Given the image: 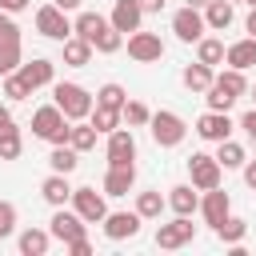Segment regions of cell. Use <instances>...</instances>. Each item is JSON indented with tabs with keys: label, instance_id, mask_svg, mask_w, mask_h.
<instances>
[{
	"label": "cell",
	"instance_id": "obj_1",
	"mask_svg": "<svg viewBox=\"0 0 256 256\" xmlns=\"http://www.w3.org/2000/svg\"><path fill=\"white\" fill-rule=\"evenodd\" d=\"M68 132H72V124H68V116L60 112L56 100L32 112V136H40L48 144H68Z\"/></svg>",
	"mask_w": 256,
	"mask_h": 256
},
{
	"label": "cell",
	"instance_id": "obj_2",
	"mask_svg": "<svg viewBox=\"0 0 256 256\" xmlns=\"http://www.w3.org/2000/svg\"><path fill=\"white\" fill-rule=\"evenodd\" d=\"M52 100L60 104V112H64L68 120H84V116H88V112L96 108V96H92L88 88H80V84H72V80H68V84L60 80V84L52 88Z\"/></svg>",
	"mask_w": 256,
	"mask_h": 256
},
{
	"label": "cell",
	"instance_id": "obj_3",
	"mask_svg": "<svg viewBox=\"0 0 256 256\" xmlns=\"http://www.w3.org/2000/svg\"><path fill=\"white\" fill-rule=\"evenodd\" d=\"M148 132H152V140H156L160 148H176V144L188 136V124H184L176 112L160 108V112H152V120H148Z\"/></svg>",
	"mask_w": 256,
	"mask_h": 256
},
{
	"label": "cell",
	"instance_id": "obj_4",
	"mask_svg": "<svg viewBox=\"0 0 256 256\" xmlns=\"http://www.w3.org/2000/svg\"><path fill=\"white\" fill-rule=\"evenodd\" d=\"M36 32L40 36H48V40H68L76 28H72V20H68V12L64 8H56V4H44L40 12H36Z\"/></svg>",
	"mask_w": 256,
	"mask_h": 256
},
{
	"label": "cell",
	"instance_id": "obj_5",
	"mask_svg": "<svg viewBox=\"0 0 256 256\" xmlns=\"http://www.w3.org/2000/svg\"><path fill=\"white\" fill-rule=\"evenodd\" d=\"M188 172H192V184H196V192L220 188V176H224L220 160H216V156H208V152H192V156H188Z\"/></svg>",
	"mask_w": 256,
	"mask_h": 256
},
{
	"label": "cell",
	"instance_id": "obj_6",
	"mask_svg": "<svg viewBox=\"0 0 256 256\" xmlns=\"http://www.w3.org/2000/svg\"><path fill=\"white\" fill-rule=\"evenodd\" d=\"M84 228H88V220L72 208H56V216L48 220V232H52V240H60V244H72V240H80L84 236Z\"/></svg>",
	"mask_w": 256,
	"mask_h": 256
},
{
	"label": "cell",
	"instance_id": "obj_7",
	"mask_svg": "<svg viewBox=\"0 0 256 256\" xmlns=\"http://www.w3.org/2000/svg\"><path fill=\"white\" fill-rule=\"evenodd\" d=\"M192 236H196L192 216H176V220H168V224L156 228V248H184Z\"/></svg>",
	"mask_w": 256,
	"mask_h": 256
},
{
	"label": "cell",
	"instance_id": "obj_8",
	"mask_svg": "<svg viewBox=\"0 0 256 256\" xmlns=\"http://www.w3.org/2000/svg\"><path fill=\"white\" fill-rule=\"evenodd\" d=\"M172 32H176V40H184V44H196L204 32H208V24H204V16H200V8H180L176 16H172Z\"/></svg>",
	"mask_w": 256,
	"mask_h": 256
},
{
	"label": "cell",
	"instance_id": "obj_9",
	"mask_svg": "<svg viewBox=\"0 0 256 256\" xmlns=\"http://www.w3.org/2000/svg\"><path fill=\"white\" fill-rule=\"evenodd\" d=\"M128 56L136 60V64H152V60H160L164 56V40L156 36V32H132L128 36Z\"/></svg>",
	"mask_w": 256,
	"mask_h": 256
},
{
	"label": "cell",
	"instance_id": "obj_10",
	"mask_svg": "<svg viewBox=\"0 0 256 256\" xmlns=\"http://www.w3.org/2000/svg\"><path fill=\"white\" fill-rule=\"evenodd\" d=\"M72 208L88 224H104V216H108V204H104V196L96 188H72Z\"/></svg>",
	"mask_w": 256,
	"mask_h": 256
},
{
	"label": "cell",
	"instance_id": "obj_11",
	"mask_svg": "<svg viewBox=\"0 0 256 256\" xmlns=\"http://www.w3.org/2000/svg\"><path fill=\"white\" fill-rule=\"evenodd\" d=\"M196 136H200V140H208V144H220V140H228V136H232V120H228V112H216V108H208V112L196 120Z\"/></svg>",
	"mask_w": 256,
	"mask_h": 256
},
{
	"label": "cell",
	"instance_id": "obj_12",
	"mask_svg": "<svg viewBox=\"0 0 256 256\" xmlns=\"http://www.w3.org/2000/svg\"><path fill=\"white\" fill-rule=\"evenodd\" d=\"M132 160H136V140H132V132H124V128L108 132V168H128Z\"/></svg>",
	"mask_w": 256,
	"mask_h": 256
},
{
	"label": "cell",
	"instance_id": "obj_13",
	"mask_svg": "<svg viewBox=\"0 0 256 256\" xmlns=\"http://www.w3.org/2000/svg\"><path fill=\"white\" fill-rule=\"evenodd\" d=\"M140 212H108L104 216V236L108 240H132L140 232Z\"/></svg>",
	"mask_w": 256,
	"mask_h": 256
},
{
	"label": "cell",
	"instance_id": "obj_14",
	"mask_svg": "<svg viewBox=\"0 0 256 256\" xmlns=\"http://www.w3.org/2000/svg\"><path fill=\"white\" fill-rule=\"evenodd\" d=\"M200 212H204V220H208L212 228L224 224V220L232 216V200H228V192H224V188H208L204 200H200Z\"/></svg>",
	"mask_w": 256,
	"mask_h": 256
},
{
	"label": "cell",
	"instance_id": "obj_15",
	"mask_svg": "<svg viewBox=\"0 0 256 256\" xmlns=\"http://www.w3.org/2000/svg\"><path fill=\"white\" fill-rule=\"evenodd\" d=\"M108 20H112L116 32H136L140 20H144V8H140V0H116V8H112Z\"/></svg>",
	"mask_w": 256,
	"mask_h": 256
},
{
	"label": "cell",
	"instance_id": "obj_16",
	"mask_svg": "<svg viewBox=\"0 0 256 256\" xmlns=\"http://www.w3.org/2000/svg\"><path fill=\"white\" fill-rule=\"evenodd\" d=\"M52 72H56V64L52 60H32V64H20L16 68V76L36 92V88H44V84H52Z\"/></svg>",
	"mask_w": 256,
	"mask_h": 256
},
{
	"label": "cell",
	"instance_id": "obj_17",
	"mask_svg": "<svg viewBox=\"0 0 256 256\" xmlns=\"http://www.w3.org/2000/svg\"><path fill=\"white\" fill-rule=\"evenodd\" d=\"M136 184V164L128 168H108L104 172V196H128Z\"/></svg>",
	"mask_w": 256,
	"mask_h": 256
},
{
	"label": "cell",
	"instance_id": "obj_18",
	"mask_svg": "<svg viewBox=\"0 0 256 256\" xmlns=\"http://www.w3.org/2000/svg\"><path fill=\"white\" fill-rule=\"evenodd\" d=\"M224 60H228V68H240V72H248V68L256 64V36H244V40L228 44Z\"/></svg>",
	"mask_w": 256,
	"mask_h": 256
},
{
	"label": "cell",
	"instance_id": "obj_19",
	"mask_svg": "<svg viewBox=\"0 0 256 256\" xmlns=\"http://www.w3.org/2000/svg\"><path fill=\"white\" fill-rule=\"evenodd\" d=\"M40 196L52 204V208H64L68 200H72V188H68V176L64 172H52L44 184H40Z\"/></svg>",
	"mask_w": 256,
	"mask_h": 256
},
{
	"label": "cell",
	"instance_id": "obj_20",
	"mask_svg": "<svg viewBox=\"0 0 256 256\" xmlns=\"http://www.w3.org/2000/svg\"><path fill=\"white\" fill-rule=\"evenodd\" d=\"M168 208H172L176 216H192V212L200 208V196H196V184H176V188L168 192Z\"/></svg>",
	"mask_w": 256,
	"mask_h": 256
},
{
	"label": "cell",
	"instance_id": "obj_21",
	"mask_svg": "<svg viewBox=\"0 0 256 256\" xmlns=\"http://www.w3.org/2000/svg\"><path fill=\"white\" fill-rule=\"evenodd\" d=\"M232 20H236V8H232V0H212V4L204 8V24H208L212 32H224Z\"/></svg>",
	"mask_w": 256,
	"mask_h": 256
},
{
	"label": "cell",
	"instance_id": "obj_22",
	"mask_svg": "<svg viewBox=\"0 0 256 256\" xmlns=\"http://www.w3.org/2000/svg\"><path fill=\"white\" fill-rule=\"evenodd\" d=\"M88 60H92V44H88L84 36H76V32H72V36L64 40V64H72V68H84Z\"/></svg>",
	"mask_w": 256,
	"mask_h": 256
},
{
	"label": "cell",
	"instance_id": "obj_23",
	"mask_svg": "<svg viewBox=\"0 0 256 256\" xmlns=\"http://www.w3.org/2000/svg\"><path fill=\"white\" fill-rule=\"evenodd\" d=\"M224 40H216V36H200L196 40V60L200 64H208V68H216V64H224Z\"/></svg>",
	"mask_w": 256,
	"mask_h": 256
},
{
	"label": "cell",
	"instance_id": "obj_24",
	"mask_svg": "<svg viewBox=\"0 0 256 256\" xmlns=\"http://www.w3.org/2000/svg\"><path fill=\"white\" fill-rule=\"evenodd\" d=\"M180 80H184V88H188V92H208V84L216 80V72H212L208 64H200V60H196V64H188V68H184V76H180Z\"/></svg>",
	"mask_w": 256,
	"mask_h": 256
},
{
	"label": "cell",
	"instance_id": "obj_25",
	"mask_svg": "<svg viewBox=\"0 0 256 256\" xmlns=\"http://www.w3.org/2000/svg\"><path fill=\"white\" fill-rule=\"evenodd\" d=\"M48 244H52V232H44V228H24L20 232V252L24 256H44Z\"/></svg>",
	"mask_w": 256,
	"mask_h": 256
},
{
	"label": "cell",
	"instance_id": "obj_26",
	"mask_svg": "<svg viewBox=\"0 0 256 256\" xmlns=\"http://www.w3.org/2000/svg\"><path fill=\"white\" fill-rule=\"evenodd\" d=\"M108 24H112V20H104V16H100V12H80V16H76V24H72V28H76V36H84V40H88V44H92V40H96V36H100V32H104V28H108Z\"/></svg>",
	"mask_w": 256,
	"mask_h": 256
},
{
	"label": "cell",
	"instance_id": "obj_27",
	"mask_svg": "<svg viewBox=\"0 0 256 256\" xmlns=\"http://www.w3.org/2000/svg\"><path fill=\"white\" fill-rule=\"evenodd\" d=\"M120 120H124V112H120V108H104V104H96V108L88 112V124H92L96 132H116V128H120Z\"/></svg>",
	"mask_w": 256,
	"mask_h": 256
},
{
	"label": "cell",
	"instance_id": "obj_28",
	"mask_svg": "<svg viewBox=\"0 0 256 256\" xmlns=\"http://www.w3.org/2000/svg\"><path fill=\"white\" fill-rule=\"evenodd\" d=\"M48 164H52V172H76V164H80V152L72 148V144H52V156H48Z\"/></svg>",
	"mask_w": 256,
	"mask_h": 256
},
{
	"label": "cell",
	"instance_id": "obj_29",
	"mask_svg": "<svg viewBox=\"0 0 256 256\" xmlns=\"http://www.w3.org/2000/svg\"><path fill=\"white\" fill-rule=\"evenodd\" d=\"M24 152V140H20V128L8 120L4 128H0V160H16Z\"/></svg>",
	"mask_w": 256,
	"mask_h": 256
},
{
	"label": "cell",
	"instance_id": "obj_30",
	"mask_svg": "<svg viewBox=\"0 0 256 256\" xmlns=\"http://www.w3.org/2000/svg\"><path fill=\"white\" fill-rule=\"evenodd\" d=\"M216 160H220V168H244V148L228 136V140H220V148H216Z\"/></svg>",
	"mask_w": 256,
	"mask_h": 256
},
{
	"label": "cell",
	"instance_id": "obj_31",
	"mask_svg": "<svg viewBox=\"0 0 256 256\" xmlns=\"http://www.w3.org/2000/svg\"><path fill=\"white\" fill-rule=\"evenodd\" d=\"M164 208H168V200H164L160 192H140V196H136V212H140L144 220H160Z\"/></svg>",
	"mask_w": 256,
	"mask_h": 256
},
{
	"label": "cell",
	"instance_id": "obj_32",
	"mask_svg": "<svg viewBox=\"0 0 256 256\" xmlns=\"http://www.w3.org/2000/svg\"><path fill=\"white\" fill-rule=\"evenodd\" d=\"M212 232H216L224 244H240V240L248 236V220H240V216H228V220H224V224H216Z\"/></svg>",
	"mask_w": 256,
	"mask_h": 256
},
{
	"label": "cell",
	"instance_id": "obj_33",
	"mask_svg": "<svg viewBox=\"0 0 256 256\" xmlns=\"http://www.w3.org/2000/svg\"><path fill=\"white\" fill-rule=\"evenodd\" d=\"M216 84H220L224 92H232L236 100H240V96H248V80H244V72H240V68H224V72L216 76Z\"/></svg>",
	"mask_w": 256,
	"mask_h": 256
},
{
	"label": "cell",
	"instance_id": "obj_34",
	"mask_svg": "<svg viewBox=\"0 0 256 256\" xmlns=\"http://www.w3.org/2000/svg\"><path fill=\"white\" fill-rule=\"evenodd\" d=\"M96 136H100V132H96L92 124H72V132H68V144H72L76 152H92V148H96Z\"/></svg>",
	"mask_w": 256,
	"mask_h": 256
},
{
	"label": "cell",
	"instance_id": "obj_35",
	"mask_svg": "<svg viewBox=\"0 0 256 256\" xmlns=\"http://www.w3.org/2000/svg\"><path fill=\"white\" fill-rule=\"evenodd\" d=\"M20 68V40H0V76Z\"/></svg>",
	"mask_w": 256,
	"mask_h": 256
},
{
	"label": "cell",
	"instance_id": "obj_36",
	"mask_svg": "<svg viewBox=\"0 0 256 256\" xmlns=\"http://www.w3.org/2000/svg\"><path fill=\"white\" fill-rule=\"evenodd\" d=\"M96 104H104V108H124V104H128V92H124L120 84H104V88L96 92Z\"/></svg>",
	"mask_w": 256,
	"mask_h": 256
},
{
	"label": "cell",
	"instance_id": "obj_37",
	"mask_svg": "<svg viewBox=\"0 0 256 256\" xmlns=\"http://www.w3.org/2000/svg\"><path fill=\"white\" fill-rule=\"evenodd\" d=\"M120 112H124V120H128V128H144V124L152 120V112H148V104H140V100H128V104H124Z\"/></svg>",
	"mask_w": 256,
	"mask_h": 256
},
{
	"label": "cell",
	"instance_id": "obj_38",
	"mask_svg": "<svg viewBox=\"0 0 256 256\" xmlns=\"http://www.w3.org/2000/svg\"><path fill=\"white\" fill-rule=\"evenodd\" d=\"M204 100H208V108H216V112H228V108L236 104V96H232V92H224L216 80L208 84V96H204Z\"/></svg>",
	"mask_w": 256,
	"mask_h": 256
},
{
	"label": "cell",
	"instance_id": "obj_39",
	"mask_svg": "<svg viewBox=\"0 0 256 256\" xmlns=\"http://www.w3.org/2000/svg\"><path fill=\"white\" fill-rule=\"evenodd\" d=\"M4 96H8V100H28V96H32V88H28L16 72H8V76H4Z\"/></svg>",
	"mask_w": 256,
	"mask_h": 256
},
{
	"label": "cell",
	"instance_id": "obj_40",
	"mask_svg": "<svg viewBox=\"0 0 256 256\" xmlns=\"http://www.w3.org/2000/svg\"><path fill=\"white\" fill-rule=\"evenodd\" d=\"M16 232V204L12 200H0V240Z\"/></svg>",
	"mask_w": 256,
	"mask_h": 256
},
{
	"label": "cell",
	"instance_id": "obj_41",
	"mask_svg": "<svg viewBox=\"0 0 256 256\" xmlns=\"http://www.w3.org/2000/svg\"><path fill=\"white\" fill-rule=\"evenodd\" d=\"M0 40H20V28H16L12 12H4V8H0Z\"/></svg>",
	"mask_w": 256,
	"mask_h": 256
},
{
	"label": "cell",
	"instance_id": "obj_42",
	"mask_svg": "<svg viewBox=\"0 0 256 256\" xmlns=\"http://www.w3.org/2000/svg\"><path fill=\"white\" fill-rule=\"evenodd\" d=\"M72 256H92V244H88V236H80V240H72V244H64Z\"/></svg>",
	"mask_w": 256,
	"mask_h": 256
},
{
	"label": "cell",
	"instance_id": "obj_43",
	"mask_svg": "<svg viewBox=\"0 0 256 256\" xmlns=\"http://www.w3.org/2000/svg\"><path fill=\"white\" fill-rule=\"evenodd\" d=\"M240 128H244V132H248V136L256 140V108H248V112L240 116Z\"/></svg>",
	"mask_w": 256,
	"mask_h": 256
},
{
	"label": "cell",
	"instance_id": "obj_44",
	"mask_svg": "<svg viewBox=\"0 0 256 256\" xmlns=\"http://www.w3.org/2000/svg\"><path fill=\"white\" fill-rule=\"evenodd\" d=\"M0 8H4V12H24L28 0H0Z\"/></svg>",
	"mask_w": 256,
	"mask_h": 256
},
{
	"label": "cell",
	"instance_id": "obj_45",
	"mask_svg": "<svg viewBox=\"0 0 256 256\" xmlns=\"http://www.w3.org/2000/svg\"><path fill=\"white\" fill-rule=\"evenodd\" d=\"M244 184H248V188H256V160H252V164H244Z\"/></svg>",
	"mask_w": 256,
	"mask_h": 256
},
{
	"label": "cell",
	"instance_id": "obj_46",
	"mask_svg": "<svg viewBox=\"0 0 256 256\" xmlns=\"http://www.w3.org/2000/svg\"><path fill=\"white\" fill-rule=\"evenodd\" d=\"M52 4H56V8H64V12H76L84 0H52Z\"/></svg>",
	"mask_w": 256,
	"mask_h": 256
},
{
	"label": "cell",
	"instance_id": "obj_47",
	"mask_svg": "<svg viewBox=\"0 0 256 256\" xmlns=\"http://www.w3.org/2000/svg\"><path fill=\"white\" fill-rule=\"evenodd\" d=\"M140 8H144V12H160V8H164V0H140Z\"/></svg>",
	"mask_w": 256,
	"mask_h": 256
},
{
	"label": "cell",
	"instance_id": "obj_48",
	"mask_svg": "<svg viewBox=\"0 0 256 256\" xmlns=\"http://www.w3.org/2000/svg\"><path fill=\"white\" fill-rule=\"evenodd\" d=\"M244 28H248V36H256V8L248 12V20H244Z\"/></svg>",
	"mask_w": 256,
	"mask_h": 256
},
{
	"label": "cell",
	"instance_id": "obj_49",
	"mask_svg": "<svg viewBox=\"0 0 256 256\" xmlns=\"http://www.w3.org/2000/svg\"><path fill=\"white\" fill-rule=\"evenodd\" d=\"M8 120H12V112H8V104H0V128H4Z\"/></svg>",
	"mask_w": 256,
	"mask_h": 256
},
{
	"label": "cell",
	"instance_id": "obj_50",
	"mask_svg": "<svg viewBox=\"0 0 256 256\" xmlns=\"http://www.w3.org/2000/svg\"><path fill=\"white\" fill-rule=\"evenodd\" d=\"M184 4H188V8H208L212 0H184Z\"/></svg>",
	"mask_w": 256,
	"mask_h": 256
},
{
	"label": "cell",
	"instance_id": "obj_51",
	"mask_svg": "<svg viewBox=\"0 0 256 256\" xmlns=\"http://www.w3.org/2000/svg\"><path fill=\"white\" fill-rule=\"evenodd\" d=\"M232 4H248V0H232Z\"/></svg>",
	"mask_w": 256,
	"mask_h": 256
},
{
	"label": "cell",
	"instance_id": "obj_52",
	"mask_svg": "<svg viewBox=\"0 0 256 256\" xmlns=\"http://www.w3.org/2000/svg\"><path fill=\"white\" fill-rule=\"evenodd\" d=\"M252 100H256V88H252Z\"/></svg>",
	"mask_w": 256,
	"mask_h": 256
},
{
	"label": "cell",
	"instance_id": "obj_53",
	"mask_svg": "<svg viewBox=\"0 0 256 256\" xmlns=\"http://www.w3.org/2000/svg\"><path fill=\"white\" fill-rule=\"evenodd\" d=\"M248 4H252V8H256V0H248Z\"/></svg>",
	"mask_w": 256,
	"mask_h": 256
}]
</instances>
